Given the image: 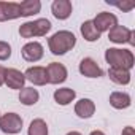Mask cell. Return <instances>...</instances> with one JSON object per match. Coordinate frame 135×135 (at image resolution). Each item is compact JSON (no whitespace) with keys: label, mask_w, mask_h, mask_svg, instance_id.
<instances>
[{"label":"cell","mask_w":135,"mask_h":135,"mask_svg":"<svg viewBox=\"0 0 135 135\" xmlns=\"http://www.w3.org/2000/svg\"><path fill=\"white\" fill-rule=\"evenodd\" d=\"M76 45V37L70 30H59L52 37L48 38V46L49 51L54 56H62L65 52H69L75 48Z\"/></svg>","instance_id":"6da1fadb"},{"label":"cell","mask_w":135,"mask_h":135,"mask_svg":"<svg viewBox=\"0 0 135 135\" xmlns=\"http://www.w3.org/2000/svg\"><path fill=\"white\" fill-rule=\"evenodd\" d=\"M105 60L110 64V67L124 70H130L135 62L130 49H119V48H108L105 51Z\"/></svg>","instance_id":"7a4b0ae2"},{"label":"cell","mask_w":135,"mask_h":135,"mask_svg":"<svg viewBox=\"0 0 135 135\" xmlns=\"http://www.w3.org/2000/svg\"><path fill=\"white\" fill-rule=\"evenodd\" d=\"M51 30V22L45 18L27 21L19 27V35L22 38H33V37H45Z\"/></svg>","instance_id":"3957f363"},{"label":"cell","mask_w":135,"mask_h":135,"mask_svg":"<svg viewBox=\"0 0 135 135\" xmlns=\"http://www.w3.org/2000/svg\"><path fill=\"white\" fill-rule=\"evenodd\" d=\"M22 129V118L18 113H5L0 116V130L3 133H19Z\"/></svg>","instance_id":"277c9868"},{"label":"cell","mask_w":135,"mask_h":135,"mask_svg":"<svg viewBox=\"0 0 135 135\" xmlns=\"http://www.w3.org/2000/svg\"><path fill=\"white\" fill-rule=\"evenodd\" d=\"M46 75H48V83L51 84H60L67 80L69 72H67L65 65L60 62H51L46 67Z\"/></svg>","instance_id":"5b68a950"},{"label":"cell","mask_w":135,"mask_h":135,"mask_svg":"<svg viewBox=\"0 0 135 135\" xmlns=\"http://www.w3.org/2000/svg\"><path fill=\"white\" fill-rule=\"evenodd\" d=\"M108 38L110 41L113 43H118V45H122V43H130L133 45V30L124 27V26H114L111 30H108Z\"/></svg>","instance_id":"8992f818"},{"label":"cell","mask_w":135,"mask_h":135,"mask_svg":"<svg viewBox=\"0 0 135 135\" xmlns=\"http://www.w3.org/2000/svg\"><path fill=\"white\" fill-rule=\"evenodd\" d=\"M92 22H94L95 29L102 33V32H108V30H111L114 26H118V18H116V15H113V13L102 11V13H99V15L92 19Z\"/></svg>","instance_id":"52a82bcc"},{"label":"cell","mask_w":135,"mask_h":135,"mask_svg":"<svg viewBox=\"0 0 135 135\" xmlns=\"http://www.w3.org/2000/svg\"><path fill=\"white\" fill-rule=\"evenodd\" d=\"M21 54H22L24 60H27V62H38L45 54L43 45L38 43V41H29L22 46Z\"/></svg>","instance_id":"ba28073f"},{"label":"cell","mask_w":135,"mask_h":135,"mask_svg":"<svg viewBox=\"0 0 135 135\" xmlns=\"http://www.w3.org/2000/svg\"><path fill=\"white\" fill-rule=\"evenodd\" d=\"M26 80L30 81L32 84L35 86H45L48 83V75H46V69L45 67H40V65H35V67H30V69L26 70L24 73Z\"/></svg>","instance_id":"9c48e42d"},{"label":"cell","mask_w":135,"mask_h":135,"mask_svg":"<svg viewBox=\"0 0 135 135\" xmlns=\"http://www.w3.org/2000/svg\"><path fill=\"white\" fill-rule=\"evenodd\" d=\"M80 73L88 78H100L103 75V70L97 65V62L91 57H84L80 62Z\"/></svg>","instance_id":"30bf717a"},{"label":"cell","mask_w":135,"mask_h":135,"mask_svg":"<svg viewBox=\"0 0 135 135\" xmlns=\"http://www.w3.org/2000/svg\"><path fill=\"white\" fill-rule=\"evenodd\" d=\"M51 11H52L54 18L64 21V19L70 18V15L73 11V7H72L70 0H54L52 5H51Z\"/></svg>","instance_id":"8fae6325"},{"label":"cell","mask_w":135,"mask_h":135,"mask_svg":"<svg viewBox=\"0 0 135 135\" xmlns=\"http://www.w3.org/2000/svg\"><path fill=\"white\" fill-rule=\"evenodd\" d=\"M21 18L19 3L16 2H0V22Z\"/></svg>","instance_id":"7c38bea8"},{"label":"cell","mask_w":135,"mask_h":135,"mask_svg":"<svg viewBox=\"0 0 135 135\" xmlns=\"http://www.w3.org/2000/svg\"><path fill=\"white\" fill-rule=\"evenodd\" d=\"M26 83V76L18 69H7L5 72V84L10 89H22Z\"/></svg>","instance_id":"4fadbf2b"},{"label":"cell","mask_w":135,"mask_h":135,"mask_svg":"<svg viewBox=\"0 0 135 135\" xmlns=\"http://www.w3.org/2000/svg\"><path fill=\"white\" fill-rule=\"evenodd\" d=\"M75 113H76L80 118L88 119V118H91V116L95 113V103H94L91 99H81V100H78L76 105H75Z\"/></svg>","instance_id":"5bb4252c"},{"label":"cell","mask_w":135,"mask_h":135,"mask_svg":"<svg viewBox=\"0 0 135 135\" xmlns=\"http://www.w3.org/2000/svg\"><path fill=\"white\" fill-rule=\"evenodd\" d=\"M108 76L113 83L126 86L130 83V70H124V69H116V67H110L108 70Z\"/></svg>","instance_id":"9a60e30c"},{"label":"cell","mask_w":135,"mask_h":135,"mask_svg":"<svg viewBox=\"0 0 135 135\" xmlns=\"http://www.w3.org/2000/svg\"><path fill=\"white\" fill-rule=\"evenodd\" d=\"M132 103L130 95L127 92H113L110 95V105L116 110H126Z\"/></svg>","instance_id":"2e32d148"},{"label":"cell","mask_w":135,"mask_h":135,"mask_svg":"<svg viewBox=\"0 0 135 135\" xmlns=\"http://www.w3.org/2000/svg\"><path fill=\"white\" fill-rule=\"evenodd\" d=\"M75 97H76V92L72 88H62L54 91V100L59 105H69L75 100Z\"/></svg>","instance_id":"e0dca14e"},{"label":"cell","mask_w":135,"mask_h":135,"mask_svg":"<svg viewBox=\"0 0 135 135\" xmlns=\"http://www.w3.org/2000/svg\"><path fill=\"white\" fill-rule=\"evenodd\" d=\"M40 10H41L40 0H24V2L19 3V11H21V16H24V18L40 13Z\"/></svg>","instance_id":"ac0fdd59"},{"label":"cell","mask_w":135,"mask_h":135,"mask_svg":"<svg viewBox=\"0 0 135 135\" xmlns=\"http://www.w3.org/2000/svg\"><path fill=\"white\" fill-rule=\"evenodd\" d=\"M38 99H40V94L33 88H22L21 92H19V102L22 105H27V107L35 105L38 102Z\"/></svg>","instance_id":"d6986e66"},{"label":"cell","mask_w":135,"mask_h":135,"mask_svg":"<svg viewBox=\"0 0 135 135\" xmlns=\"http://www.w3.org/2000/svg\"><path fill=\"white\" fill-rule=\"evenodd\" d=\"M81 35L86 41H97L100 38V32L95 29L94 22L89 19V21H84L81 24Z\"/></svg>","instance_id":"ffe728a7"},{"label":"cell","mask_w":135,"mask_h":135,"mask_svg":"<svg viewBox=\"0 0 135 135\" xmlns=\"http://www.w3.org/2000/svg\"><path fill=\"white\" fill-rule=\"evenodd\" d=\"M29 135H48V124L43 119H33L29 126Z\"/></svg>","instance_id":"44dd1931"},{"label":"cell","mask_w":135,"mask_h":135,"mask_svg":"<svg viewBox=\"0 0 135 135\" xmlns=\"http://www.w3.org/2000/svg\"><path fill=\"white\" fill-rule=\"evenodd\" d=\"M11 56V46L7 41L0 40V60H7Z\"/></svg>","instance_id":"7402d4cb"},{"label":"cell","mask_w":135,"mask_h":135,"mask_svg":"<svg viewBox=\"0 0 135 135\" xmlns=\"http://www.w3.org/2000/svg\"><path fill=\"white\" fill-rule=\"evenodd\" d=\"M116 7H118L119 10H122V11H130V10L135 7V3H133V2H127V3H118Z\"/></svg>","instance_id":"603a6c76"},{"label":"cell","mask_w":135,"mask_h":135,"mask_svg":"<svg viewBox=\"0 0 135 135\" xmlns=\"http://www.w3.org/2000/svg\"><path fill=\"white\" fill-rule=\"evenodd\" d=\"M5 72H7V69L0 65V86L5 84Z\"/></svg>","instance_id":"cb8c5ba5"},{"label":"cell","mask_w":135,"mask_h":135,"mask_svg":"<svg viewBox=\"0 0 135 135\" xmlns=\"http://www.w3.org/2000/svg\"><path fill=\"white\" fill-rule=\"evenodd\" d=\"M121 135H135V130H133V127L132 126H127L124 130H122V133Z\"/></svg>","instance_id":"d4e9b609"},{"label":"cell","mask_w":135,"mask_h":135,"mask_svg":"<svg viewBox=\"0 0 135 135\" xmlns=\"http://www.w3.org/2000/svg\"><path fill=\"white\" fill-rule=\"evenodd\" d=\"M89 135H105V133H103L102 130H92V132H91Z\"/></svg>","instance_id":"484cf974"},{"label":"cell","mask_w":135,"mask_h":135,"mask_svg":"<svg viewBox=\"0 0 135 135\" xmlns=\"http://www.w3.org/2000/svg\"><path fill=\"white\" fill-rule=\"evenodd\" d=\"M67 135H81V133H80V132H76V130H72V132L67 133Z\"/></svg>","instance_id":"4316f807"},{"label":"cell","mask_w":135,"mask_h":135,"mask_svg":"<svg viewBox=\"0 0 135 135\" xmlns=\"http://www.w3.org/2000/svg\"><path fill=\"white\" fill-rule=\"evenodd\" d=\"M0 116H2V114H0Z\"/></svg>","instance_id":"83f0119b"}]
</instances>
